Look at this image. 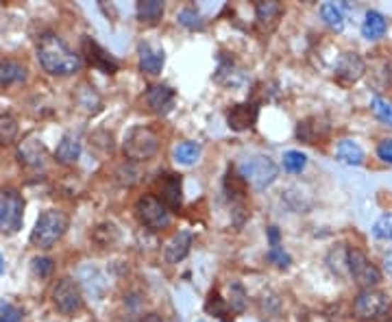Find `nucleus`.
Returning <instances> with one entry per match:
<instances>
[{"mask_svg": "<svg viewBox=\"0 0 392 322\" xmlns=\"http://www.w3.org/2000/svg\"><path fill=\"white\" fill-rule=\"evenodd\" d=\"M40 66L52 76H70L81 70V54L74 52L62 38L46 33L38 42Z\"/></svg>", "mask_w": 392, "mask_h": 322, "instance_id": "f257e3e1", "label": "nucleus"}, {"mask_svg": "<svg viewBox=\"0 0 392 322\" xmlns=\"http://www.w3.org/2000/svg\"><path fill=\"white\" fill-rule=\"evenodd\" d=\"M70 226V218L59 212V209H46L38 222L35 229L31 231V244L38 248H52L59 240L66 236V231Z\"/></svg>", "mask_w": 392, "mask_h": 322, "instance_id": "f03ea898", "label": "nucleus"}, {"mask_svg": "<svg viewBox=\"0 0 392 322\" xmlns=\"http://www.w3.org/2000/svg\"><path fill=\"white\" fill-rule=\"evenodd\" d=\"M237 172H240V177H242L245 183H251L255 190H266L270 183L277 179L279 168L270 157L255 155V157H247L245 161H240Z\"/></svg>", "mask_w": 392, "mask_h": 322, "instance_id": "7ed1b4c3", "label": "nucleus"}, {"mask_svg": "<svg viewBox=\"0 0 392 322\" xmlns=\"http://www.w3.org/2000/svg\"><path fill=\"white\" fill-rule=\"evenodd\" d=\"M159 151V137L148 127H133L125 135V157L129 161H148Z\"/></svg>", "mask_w": 392, "mask_h": 322, "instance_id": "20e7f679", "label": "nucleus"}, {"mask_svg": "<svg viewBox=\"0 0 392 322\" xmlns=\"http://www.w3.org/2000/svg\"><path fill=\"white\" fill-rule=\"evenodd\" d=\"M24 222V198L13 188L0 190V233L13 236Z\"/></svg>", "mask_w": 392, "mask_h": 322, "instance_id": "39448f33", "label": "nucleus"}, {"mask_svg": "<svg viewBox=\"0 0 392 322\" xmlns=\"http://www.w3.org/2000/svg\"><path fill=\"white\" fill-rule=\"evenodd\" d=\"M135 216H138L140 224L150 229V231H164L172 222L170 209L164 202H159V198H155V196H142L135 202Z\"/></svg>", "mask_w": 392, "mask_h": 322, "instance_id": "423d86ee", "label": "nucleus"}, {"mask_svg": "<svg viewBox=\"0 0 392 322\" xmlns=\"http://www.w3.org/2000/svg\"><path fill=\"white\" fill-rule=\"evenodd\" d=\"M388 307H390V299H388L386 292H379V289L371 287V289H362L359 294L355 297L353 314L359 320L371 322V320L383 318L388 314Z\"/></svg>", "mask_w": 392, "mask_h": 322, "instance_id": "0eeeda50", "label": "nucleus"}, {"mask_svg": "<svg viewBox=\"0 0 392 322\" xmlns=\"http://www.w3.org/2000/svg\"><path fill=\"white\" fill-rule=\"evenodd\" d=\"M347 268H349L353 281L362 289H371L381 281V270L366 257V253H362L357 248L347 251Z\"/></svg>", "mask_w": 392, "mask_h": 322, "instance_id": "6e6552de", "label": "nucleus"}, {"mask_svg": "<svg viewBox=\"0 0 392 322\" xmlns=\"http://www.w3.org/2000/svg\"><path fill=\"white\" fill-rule=\"evenodd\" d=\"M52 303L66 316L77 314L83 307V294H81V287L77 285V281H72L68 277L59 281L52 289Z\"/></svg>", "mask_w": 392, "mask_h": 322, "instance_id": "1a4fd4ad", "label": "nucleus"}, {"mask_svg": "<svg viewBox=\"0 0 392 322\" xmlns=\"http://www.w3.org/2000/svg\"><path fill=\"white\" fill-rule=\"evenodd\" d=\"M155 188H157L159 202H164L168 209L174 212V209L181 207L184 196H181V177L179 174H164V177L157 179Z\"/></svg>", "mask_w": 392, "mask_h": 322, "instance_id": "9d476101", "label": "nucleus"}, {"mask_svg": "<svg viewBox=\"0 0 392 322\" xmlns=\"http://www.w3.org/2000/svg\"><path fill=\"white\" fill-rule=\"evenodd\" d=\"M138 54H140V70L148 76H157L166 64V54L164 48L150 44V42H142L138 46Z\"/></svg>", "mask_w": 392, "mask_h": 322, "instance_id": "9b49d317", "label": "nucleus"}, {"mask_svg": "<svg viewBox=\"0 0 392 322\" xmlns=\"http://www.w3.org/2000/svg\"><path fill=\"white\" fill-rule=\"evenodd\" d=\"M18 157L28 168H44V163H46V146L35 135H28L18 146Z\"/></svg>", "mask_w": 392, "mask_h": 322, "instance_id": "f8f14e48", "label": "nucleus"}, {"mask_svg": "<svg viewBox=\"0 0 392 322\" xmlns=\"http://www.w3.org/2000/svg\"><path fill=\"white\" fill-rule=\"evenodd\" d=\"M257 122V107L251 103H240L229 109L227 113V125L233 131H249Z\"/></svg>", "mask_w": 392, "mask_h": 322, "instance_id": "ddd939ff", "label": "nucleus"}, {"mask_svg": "<svg viewBox=\"0 0 392 322\" xmlns=\"http://www.w3.org/2000/svg\"><path fill=\"white\" fill-rule=\"evenodd\" d=\"M174 98H177V94L168 85H150L148 92H146L148 107L159 115H166L174 107Z\"/></svg>", "mask_w": 392, "mask_h": 322, "instance_id": "4468645a", "label": "nucleus"}, {"mask_svg": "<svg viewBox=\"0 0 392 322\" xmlns=\"http://www.w3.org/2000/svg\"><path fill=\"white\" fill-rule=\"evenodd\" d=\"M194 244V238H192V233L190 231H179L174 233V236L168 240L166 248H164V257L168 263H179V261H184L190 253Z\"/></svg>", "mask_w": 392, "mask_h": 322, "instance_id": "2eb2a0df", "label": "nucleus"}, {"mask_svg": "<svg viewBox=\"0 0 392 322\" xmlns=\"http://www.w3.org/2000/svg\"><path fill=\"white\" fill-rule=\"evenodd\" d=\"M364 74V59L357 52H345L336 64V76L345 83H355Z\"/></svg>", "mask_w": 392, "mask_h": 322, "instance_id": "dca6fc26", "label": "nucleus"}, {"mask_svg": "<svg viewBox=\"0 0 392 322\" xmlns=\"http://www.w3.org/2000/svg\"><path fill=\"white\" fill-rule=\"evenodd\" d=\"M83 48H85V52H87L89 64H92L94 68L103 70L105 74H113V72L118 70V62L113 59V57H109L94 40L85 38V40H83Z\"/></svg>", "mask_w": 392, "mask_h": 322, "instance_id": "f3484780", "label": "nucleus"}, {"mask_svg": "<svg viewBox=\"0 0 392 322\" xmlns=\"http://www.w3.org/2000/svg\"><path fill=\"white\" fill-rule=\"evenodd\" d=\"M79 157H81V139H79V135L66 133L62 137V142H59V146H57L55 159L59 163H64V166H72V163L79 161Z\"/></svg>", "mask_w": 392, "mask_h": 322, "instance_id": "a211bd4d", "label": "nucleus"}, {"mask_svg": "<svg viewBox=\"0 0 392 322\" xmlns=\"http://www.w3.org/2000/svg\"><path fill=\"white\" fill-rule=\"evenodd\" d=\"M26 81V66L13 59H0V90Z\"/></svg>", "mask_w": 392, "mask_h": 322, "instance_id": "6ab92c4d", "label": "nucleus"}, {"mask_svg": "<svg viewBox=\"0 0 392 322\" xmlns=\"http://www.w3.org/2000/svg\"><path fill=\"white\" fill-rule=\"evenodd\" d=\"M281 11H284V9H281L279 3H257V5H255V20H257V24H259L262 28L270 31V28H273V26L277 24Z\"/></svg>", "mask_w": 392, "mask_h": 322, "instance_id": "aec40b11", "label": "nucleus"}, {"mask_svg": "<svg viewBox=\"0 0 392 322\" xmlns=\"http://www.w3.org/2000/svg\"><path fill=\"white\" fill-rule=\"evenodd\" d=\"M386 28H388L386 18L377 11H369L364 18V24H362V35H364L366 40H379V38H383Z\"/></svg>", "mask_w": 392, "mask_h": 322, "instance_id": "412c9836", "label": "nucleus"}, {"mask_svg": "<svg viewBox=\"0 0 392 322\" xmlns=\"http://www.w3.org/2000/svg\"><path fill=\"white\" fill-rule=\"evenodd\" d=\"M338 159L347 166H362L364 161V151H362V146L353 139H342L338 144Z\"/></svg>", "mask_w": 392, "mask_h": 322, "instance_id": "4be33fe9", "label": "nucleus"}, {"mask_svg": "<svg viewBox=\"0 0 392 322\" xmlns=\"http://www.w3.org/2000/svg\"><path fill=\"white\" fill-rule=\"evenodd\" d=\"M138 18L146 24H157L164 18V3L162 0H142L138 3Z\"/></svg>", "mask_w": 392, "mask_h": 322, "instance_id": "5701e85b", "label": "nucleus"}, {"mask_svg": "<svg viewBox=\"0 0 392 322\" xmlns=\"http://www.w3.org/2000/svg\"><path fill=\"white\" fill-rule=\"evenodd\" d=\"M174 161L181 166H192L201 157V146L196 142H181L174 146Z\"/></svg>", "mask_w": 392, "mask_h": 322, "instance_id": "b1692460", "label": "nucleus"}, {"mask_svg": "<svg viewBox=\"0 0 392 322\" xmlns=\"http://www.w3.org/2000/svg\"><path fill=\"white\" fill-rule=\"evenodd\" d=\"M320 16H323V20L327 22V26L334 28L336 33H340L342 28H345V16H342L340 7H338L336 3H325V5L320 7Z\"/></svg>", "mask_w": 392, "mask_h": 322, "instance_id": "393cba45", "label": "nucleus"}, {"mask_svg": "<svg viewBox=\"0 0 392 322\" xmlns=\"http://www.w3.org/2000/svg\"><path fill=\"white\" fill-rule=\"evenodd\" d=\"M247 292L240 283H231L229 285V299H227V307L233 311V314H242L247 309Z\"/></svg>", "mask_w": 392, "mask_h": 322, "instance_id": "a878e982", "label": "nucleus"}, {"mask_svg": "<svg viewBox=\"0 0 392 322\" xmlns=\"http://www.w3.org/2000/svg\"><path fill=\"white\" fill-rule=\"evenodd\" d=\"M77 100H79V107L87 113H96L101 109V96L94 92V87H89V85L81 87Z\"/></svg>", "mask_w": 392, "mask_h": 322, "instance_id": "bb28decb", "label": "nucleus"}, {"mask_svg": "<svg viewBox=\"0 0 392 322\" xmlns=\"http://www.w3.org/2000/svg\"><path fill=\"white\" fill-rule=\"evenodd\" d=\"M0 322H24V309L11 299H0Z\"/></svg>", "mask_w": 392, "mask_h": 322, "instance_id": "cd10ccee", "label": "nucleus"}, {"mask_svg": "<svg viewBox=\"0 0 392 322\" xmlns=\"http://www.w3.org/2000/svg\"><path fill=\"white\" fill-rule=\"evenodd\" d=\"M177 22H179L181 26L190 28V31H201V28H203V18H201V13H198L194 7L181 9L179 16H177Z\"/></svg>", "mask_w": 392, "mask_h": 322, "instance_id": "c85d7f7f", "label": "nucleus"}, {"mask_svg": "<svg viewBox=\"0 0 392 322\" xmlns=\"http://www.w3.org/2000/svg\"><path fill=\"white\" fill-rule=\"evenodd\" d=\"M308 166V157L306 153H301V151H288L284 153V168L292 174H298V172H303Z\"/></svg>", "mask_w": 392, "mask_h": 322, "instance_id": "c756f323", "label": "nucleus"}, {"mask_svg": "<svg viewBox=\"0 0 392 322\" xmlns=\"http://www.w3.org/2000/svg\"><path fill=\"white\" fill-rule=\"evenodd\" d=\"M371 109H373V113L377 115L381 122H386V125L392 127V100H386L381 96H375L373 103H371Z\"/></svg>", "mask_w": 392, "mask_h": 322, "instance_id": "7c9ffc66", "label": "nucleus"}, {"mask_svg": "<svg viewBox=\"0 0 392 322\" xmlns=\"http://www.w3.org/2000/svg\"><path fill=\"white\" fill-rule=\"evenodd\" d=\"M18 137V122L11 115H0V142L9 144Z\"/></svg>", "mask_w": 392, "mask_h": 322, "instance_id": "2f4dec72", "label": "nucleus"}, {"mask_svg": "<svg viewBox=\"0 0 392 322\" xmlns=\"http://www.w3.org/2000/svg\"><path fill=\"white\" fill-rule=\"evenodd\" d=\"M373 233H375V238H379V240H390V242H392V214L381 216V218L375 222Z\"/></svg>", "mask_w": 392, "mask_h": 322, "instance_id": "473e14b6", "label": "nucleus"}, {"mask_svg": "<svg viewBox=\"0 0 392 322\" xmlns=\"http://www.w3.org/2000/svg\"><path fill=\"white\" fill-rule=\"evenodd\" d=\"M268 259L275 263L277 268H290V263H292V259H290V255L284 251V246L281 244H277V246H270V251H268Z\"/></svg>", "mask_w": 392, "mask_h": 322, "instance_id": "72a5a7b5", "label": "nucleus"}, {"mask_svg": "<svg viewBox=\"0 0 392 322\" xmlns=\"http://www.w3.org/2000/svg\"><path fill=\"white\" fill-rule=\"evenodd\" d=\"M227 303L218 297V292H212V294H209V299H207V311L209 314H214V316H225L227 314Z\"/></svg>", "mask_w": 392, "mask_h": 322, "instance_id": "f704fd0d", "label": "nucleus"}, {"mask_svg": "<svg viewBox=\"0 0 392 322\" xmlns=\"http://www.w3.org/2000/svg\"><path fill=\"white\" fill-rule=\"evenodd\" d=\"M31 268H33V272L38 277H48L52 272V259H48V257H35L31 261Z\"/></svg>", "mask_w": 392, "mask_h": 322, "instance_id": "c9c22d12", "label": "nucleus"}, {"mask_svg": "<svg viewBox=\"0 0 392 322\" xmlns=\"http://www.w3.org/2000/svg\"><path fill=\"white\" fill-rule=\"evenodd\" d=\"M377 157L381 161H386V163H392V137L379 142V146H377Z\"/></svg>", "mask_w": 392, "mask_h": 322, "instance_id": "e433bc0d", "label": "nucleus"}, {"mask_svg": "<svg viewBox=\"0 0 392 322\" xmlns=\"http://www.w3.org/2000/svg\"><path fill=\"white\" fill-rule=\"evenodd\" d=\"M383 266H386V270L392 275V253H390V255H386V259H383Z\"/></svg>", "mask_w": 392, "mask_h": 322, "instance_id": "4c0bfd02", "label": "nucleus"}, {"mask_svg": "<svg viewBox=\"0 0 392 322\" xmlns=\"http://www.w3.org/2000/svg\"><path fill=\"white\" fill-rule=\"evenodd\" d=\"M3 270H5V259H3V255H0V275H3Z\"/></svg>", "mask_w": 392, "mask_h": 322, "instance_id": "58836bf2", "label": "nucleus"}, {"mask_svg": "<svg viewBox=\"0 0 392 322\" xmlns=\"http://www.w3.org/2000/svg\"><path fill=\"white\" fill-rule=\"evenodd\" d=\"M198 322H205V320H198Z\"/></svg>", "mask_w": 392, "mask_h": 322, "instance_id": "ea45409f", "label": "nucleus"}]
</instances>
